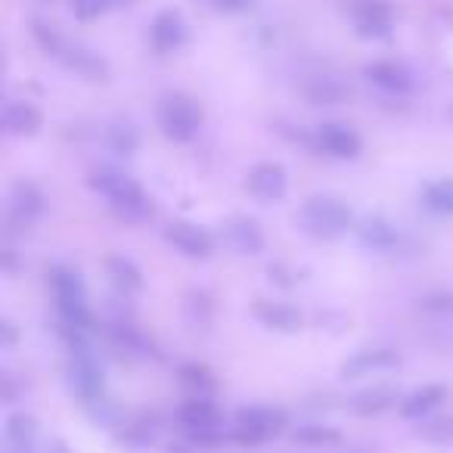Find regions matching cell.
I'll use <instances>...</instances> for the list:
<instances>
[{"label": "cell", "instance_id": "1", "mask_svg": "<svg viewBox=\"0 0 453 453\" xmlns=\"http://www.w3.org/2000/svg\"><path fill=\"white\" fill-rule=\"evenodd\" d=\"M90 187L109 202V208H112L121 220L137 224V220H146L152 214V202L146 199L140 183L131 180L127 174H121V171H109V168L96 171V174L90 177Z\"/></svg>", "mask_w": 453, "mask_h": 453}, {"label": "cell", "instance_id": "2", "mask_svg": "<svg viewBox=\"0 0 453 453\" xmlns=\"http://www.w3.org/2000/svg\"><path fill=\"white\" fill-rule=\"evenodd\" d=\"M298 224L304 234L317 236V240H333L351 226V208L335 196H314L298 211Z\"/></svg>", "mask_w": 453, "mask_h": 453}, {"label": "cell", "instance_id": "3", "mask_svg": "<svg viewBox=\"0 0 453 453\" xmlns=\"http://www.w3.org/2000/svg\"><path fill=\"white\" fill-rule=\"evenodd\" d=\"M50 286L53 296H57V308L63 317L65 329H88L90 326V314L88 304H84V286L81 277L75 271H65V267H53L50 271Z\"/></svg>", "mask_w": 453, "mask_h": 453}, {"label": "cell", "instance_id": "4", "mask_svg": "<svg viewBox=\"0 0 453 453\" xmlns=\"http://www.w3.org/2000/svg\"><path fill=\"white\" fill-rule=\"evenodd\" d=\"M158 125H162V134L168 140H174V143H187V140H193L196 131H199L202 109L183 94L165 96L162 106H158Z\"/></svg>", "mask_w": 453, "mask_h": 453}, {"label": "cell", "instance_id": "5", "mask_svg": "<svg viewBox=\"0 0 453 453\" xmlns=\"http://www.w3.org/2000/svg\"><path fill=\"white\" fill-rule=\"evenodd\" d=\"M69 385L84 403L103 401V391H106V376L96 366V360L90 357V351H75L69 364Z\"/></svg>", "mask_w": 453, "mask_h": 453}, {"label": "cell", "instance_id": "6", "mask_svg": "<svg viewBox=\"0 0 453 453\" xmlns=\"http://www.w3.org/2000/svg\"><path fill=\"white\" fill-rule=\"evenodd\" d=\"M286 426V416L271 407H242L236 413V438L246 444H258V441L277 434Z\"/></svg>", "mask_w": 453, "mask_h": 453}, {"label": "cell", "instance_id": "7", "mask_svg": "<svg viewBox=\"0 0 453 453\" xmlns=\"http://www.w3.org/2000/svg\"><path fill=\"white\" fill-rule=\"evenodd\" d=\"M351 19L364 38H388L395 26V13L385 0H354Z\"/></svg>", "mask_w": 453, "mask_h": 453}, {"label": "cell", "instance_id": "8", "mask_svg": "<svg viewBox=\"0 0 453 453\" xmlns=\"http://www.w3.org/2000/svg\"><path fill=\"white\" fill-rule=\"evenodd\" d=\"M165 240L180 255H187V258H208L214 249L211 234L202 230L199 224H189V220H171V224L165 226Z\"/></svg>", "mask_w": 453, "mask_h": 453}, {"label": "cell", "instance_id": "9", "mask_svg": "<svg viewBox=\"0 0 453 453\" xmlns=\"http://www.w3.org/2000/svg\"><path fill=\"white\" fill-rule=\"evenodd\" d=\"M180 422L193 432V438L211 441L220 426V413L211 401H205V397L199 395V397H189V401L180 407Z\"/></svg>", "mask_w": 453, "mask_h": 453}, {"label": "cell", "instance_id": "10", "mask_svg": "<svg viewBox=\"0 0 453 453\" xmlns=\"http://www.w3.org/2000/svg\"><path fill=\"white\" fill-rule=\"evenodd\" d=\"M401 366V354L391 351V348H370V351H357L354 357H348L342 364V376L345 379H360L372 376V372H385Z\"/></svg>", "mask_w": 453, "mask_h": 453}, {"label": "cell", "instance_id": "11", "mask_svg": "<svg viewBox=\"0 0 453 453\" xmlns=\"http://www.w3.org/2000/svg\"><path fill=\"white\" fill-rule=\"evenodd\" d=\"M317 146L333 158H354L360 156V146L364 143H360V137L348 125L329 121V125H320V131H317Z\"/></svg>", "mask_w": 453, "mask_h": 453}, {"label": "cell", "instance_id": "12", "mask_svg": "<svg viewBox=\"0 0 453 453\" xmlns=\"http://www.w3.org/2000/svg\"><path fill=\"white\" fill-rule=\"evenodd\" d=\"M286 187H289V177H286V168L277 162H265L249 174V189L258 196L261 202H277L286 196Z\"/></svg>", "mask_w": 453, "mask_h": 453}, {"label": "cell", "instance_id": "13", "mask_svg": "<svg viewBox=\"0 0 453 453\" xmlns=\"http://www.w3.org/2000/svg\"><path fill=\"white\" fill-rule=\"evenodd\" d=\"M150 41L158 53H174L177 47L187 41V22H183L180 13H174V10H165L150 26Z\"/></svg>", "mask_w": 453, "mask_h": 453}, {"label": "cell", "instance_id": "14", "mask_svg": "<svg viewBox=\"0 0 453 453\" xmlns=\"http://www.w3.org/2000/svg\"><path fill=\"white\" fill-rule=\"evenodd\" d=\"M41 211H44V193H41L35 183L16 180L13 187H10V218L26 226V224H32Z\"/></svg>", "mask_w": 453, "mask_h": 453}, {"label": "cell", "instance_id": "15", "mask_svg": "<svg viewBox=\"0 0 453 453\" xmlns=\"http://www.w3.org/2000/svg\"><path fill=\"white\" fill-rule=\"evenodd\" d=\"M41 112L26 100H10L4 106V131L10 137H32V134L41 131Z\"/></svg>", "mask_w": 453, "mask_h": 453}, {"label": "cell", "instance_id": "16", "mask_svg": "<svg viewBox=\"0 0 453 453\" xmlns=\"http://www.w3.org/2000/svg\"><path fill=\"white\" fill-rule=\"evenodd\" d=\"M226 242L240 255H258L265 249V234H261L258 220L252 218H234L226 224Z\"/></svg>", "mask_w": 453, "mask_h": 453}, {"label": "cell", "instance_id": "17", "mask_svg": "<svg viewBox=\"0 0 453 453\" xmlns=\"http://www.w3.org/2000/svg\"><path fill=\"white\" fill-rule=\"evenodd\" d=\"M302 90L314 106H339V103H345L348 94H351L348 84H342L339 78H329V75L308 78Z\"/></svg>", "mask_w": 453, "mask_h": 453}, {"label": "cell", "instance_id": "18", "mask_svg": "<svg viewBox=\"0 0 453 453\" xmlns=\"http://www.w3.org/2000/svg\"><path fill=\"white\" fill-rule=\"evenodd\" d=\"M255 317L267 329H277V333H296L302 326V314L296 308H289V304L277 302H255Z\"/></svg>", "mask_w": 453, "mask_h": 453}, {"label": "cell", "instance_id": "19", "mask_svg": "<svg viewBox=\"0 0 453 453\" xmlns=\"http://www.w3.org/2000/svg\"><path fill=\"white\" fill-rule=\"evenodd\" d=\"M364 75L370 78L376 88L388 90V94H403L410 88V75L407 69H401L397 63H388V59H379V63H370L364 69Z\"/></svg>", "mask_w": 453, "mask_h": 453}, {"label": "cell", "instance_id": "20", "mask_svg": "<svg viewBox=\"0 0 453 453\" xmlns=\"http://www.w3.org/2000/svg\"><path fill=\"white\" fill-rule=\"evenodd\" d=\"M395 403H397V391L391 388V385H376V388H366V391H360V395H354L348 407L357 416H376V413H382V410L395 407Z\"/></svg>", "mask_w": 453, "mask_h": 453}, {"label": "cell", "instance_id": "21", "mask_svg": "<svg viewBox=\"0 0 453 453\" xmlns=\"http://www.w3.org/2000/svg\"><path fill=\"white\" fill-rule=\"evenodd\" d=\"M447 397V391L441 385H426V388H416L407 401H401V416L403 419H422L426 413H432L441 401Z\"/></svg>", "mask_w": 453, "mask_h": 453}, {"label": "cell", "instance_id": "22", "mask_svg": "<svg viewBox=\"0 0 453 453\" xmlns=\"http://www.w3.org/2000/svg\"><path fill=\"white\" fill-rule=\"evenodd\" d=\"M106 271H109V277L115 280V286H121L125 292L143 289V273H140V267L134 265L131 258H125V255H109Z\"/></svg>", "mask_w": 453, "mask_h": 453}, {"label": "cell", "instance_id": "23", "mask_svg": "<svg viewBox=\"0 0 453 453\" xmlns=\"http://www.w3.org/2000/svg\"><path fill=\"white\" fill-rule=\"evenodd\" d=\"M4 434H7L10 447L28 453L35 434H38V422H35V416H28V413H13L7 419V428H4Z\"/></svg>", "mask_w": 453, "mask_h": 453}, {"label": "cell", "instance_id": "24", "mask_svg": "<svg viewBox=\"0 0 453 453\" xmlns=\"http://www.w3.org/2000/svg\"><path fill=\"white\" fill-rule=\"evenodd\" d=\"M63 63L69 65V69L81 72L84 78H106V65H103V59L96 57V53L84 50V47H72V50H63Z\"/></svg>", "mask_w": 453, "mask_h": 453}, {"label": "cell", "instance_id": "25", "mask_svg": "<svg viewBox=\"0 0 453 453\" xmlns=\"http://www.w3.org/2000/svg\"><path fill=\"white\" fill-rule=\"evenodd\" d=\"M360 240L372 249H391L397 242V234H395V226L385 224L382 218H370L364 226H360Z\"/></svg>", "mask_w": 453, "mask_h": 453}, {"label": "cell", "instance_id": "26", "mask_svg": "<svg viewBox=\"0 0 453 453\" xmlns=\"http://www.w3.org/2000/svg\"><path fill=\"white\" fill-rule=\"evenodd\" d=\"M422 199L432 211L438 214H453V180H434L422 189Z\"/></svg>", "mask_w": 453, "mask_h": 453}, {"label": "cell", "instance_id": "27", "mask_svg": "<svg viewBox=\"0 0 453 453\" xmlns=\"http://www.w3.org/2000/svg\"><path fill=\"white\" fill-rule=\"evenodd\" d=\"M292 438L298 441V444H311V447H335L342 444V434L335 432V428L329 426H302L296 428V434Z\"/></svg>", "mask_w": 453, "mask_h": 453}, {"label": "cell", "instance_id": "28", "mask_svg": "<svg viewBox=\"0 0 453 453\" xmlns=\"http://www.w3.org/2000/svg\"><path fill=\"white\" fill-rule=\"evenodd\" d=\"M109 335H112V342L121 348V351H134V354H146V339L137 333L134 326H127V323H115L112 329H109Z\"/></svg>", "mask_w": 453, "mask_h": 453}, {"label": "cell", "instance_id": "29", "mask_svg": "<svg viewBox=\"0 0 453 453\" xmlns=\"http://www.w3.org/2000/svg\"><path fill=\"white\" fill-rule=\"evenodd\" d=\"M32 35H35V41H38V44L44 47L47 53H53V57H63L65 44H63V38H59V32L53 26H47L44 19H35L32 22Z\"/></svg>", "mask_w": 453, "mask_h": 453}, {"label": "cell", "instance_id": "30", "mask_svg": "<svg viewBox=\"0 0 453 453\" xmlns=\"http://www.w3.org/2000/svg\"><path fill=\"white\" fill-rule=\"evenodd\" d=\"M106 140H109V146H112L115 152H134V150H137V143H140L137 131H134L131 125H112L106 131Z\"/></svg>", "mask_w": 453, "mask_h": 453}, {"label": "cell", "instance_id": "31", "mask_svg": "<svg viewBox=\"0 0 453 453\" xmlns=\"http://www.w3.org/2000/svg\"><path fill=\"white\" fill-rule=\"evenodd\" d=\"M422 438L428 441H438V444H444V441H453V419H434L428 422V426L419 428Z\"/></svg>", "mask_w": 453, "mask_h": 453}, {"label": "cell", "instance_id": "32", "mask_svg": "<svg viewBox=\"0 0 453 453\" xmlns=\"http://www.w3.org/2000/svg\"><path fill=\"white\" fill-rule=\"evenodd\" d=\"M69 4L78 19H96V16L109 10V0H69Z\"/></svg>", "mask_w": 453, "mask_h": 453}, {"label": "cell", "instance_id": "33", "mask_svg": "<svg viewBox=\"0 0 453 453\" xmlns=\"http://www.w3.org/2000/svg\"><path fill=\"white\" fill-rule=\"evenodd\" d=\"M422 311H428V314H453V296L438 292V296L422 298Z\"/></svg>", "mask_w": 453, "mask_h": 453}, {"label": "cell", "instance_id": "34", "mask_svg": "<svg viewBox=\"0 0 453 453\" xmlns=\"http://www.w3.org/2000/svg\"><path fill=\"white\" fill-rule=\"evenodd\" d=\"M180 376H183V382L199 385V388H211V385H214L211 379H208V372L205 370H196V366H183Z\"/></svg>", "mask_w": 453, "mask_h": 453}, {"label": "cell", "instance_id": "35", "mask_svg": "<svg viewBox=\"0 0 453 453\" xmlns=\"http://www.w3.org/2000/svg\"><path fill=\"white\" fill-rule=\"evenodd\" d=\"M255 0H214V7H220V10H246V7H252Z\"/></svg>", "mask_w": 453, "mask_h": 453}, {"label": "cell", "instance_id": "36", "mask_svg": "<svg viewBox=\"0 0 453 453\" xmlns=\"http://www.w3.org/2000/svg\"><path fill=\"white\" fill-rule=\"evenodd\" d=\"M0 333H4V345H7V348L16 342V329H13V323H10V320L0 323Z\"/></svg>", "mask_w": 453, "mask_h": 453}, {"label": "cell", "instance_id": "37", "mask_svg": "<svg viewBox=\"0 0 453 453\" xmlns=\"http://www.w3.org/2000/svg\"><path fill=\"white\" fill-rule=\"evenodd\" d=\"M112 4H131V0H109V7H112Z\"/></svg>", "mask_w": 453, "mask_h": 453}]
</instances>
